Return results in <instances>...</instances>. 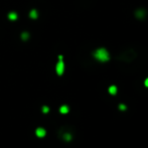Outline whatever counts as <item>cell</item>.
<instances>
[{
    "label": "cell",
    "instance_id": "obj_2",
    "mask_svg": "<svg viewBox=\"0 0 148 148\" xmlns=\"http://www.w3.org/2000/svg\"><path fill=\"white\" fill-rule=\"evenodd\" d=\"M55 71H56V74L59 76H62L63 74V71H64V63L63 62V59H59L58 63H56V67H55Z\"/></svg>",
    "mask_w": 148,
    "mask_h": 148
},
{
    "label": "cell",
    "instance_id": "obj_13",
    "mask_svg": "<svg viewBox=\"0 0 148 148\" xmlns=\"http://www.w3.org/2000/svg\"><path fill=\"white\" fill-rule=\"evenodd\" d=\"M144 85H145V86L147 87V88H148V78L145 80V82H144Z\"/></svg>",
    "mask_w": 148,
    "mask_h": 148
},
{
    "label": "cell",
    "instance_id": "obj_9",
    "mask_svg": "<svg viewBox=\"0 0 148 148\" xmlns=\"http://www.w3.org/2000/svg\"><path fill=\"white\" fill-rule=\"evenodd\" d=\"M63 139L66 140V141H70V140H72V134H70V133H64V134H63Z\"/></svg>",
    "mask_w": 148,
    "mask_h": 148
},
{
    "label": "cell",
    "instance_id": "obj_1",
    "mask_svg": "<svg viewBox=\"0 0 148 148\" xmlns=\"http://www.w3.org/2000/svg\"><path fill=\"white\" fill-rule=\"evenodd\" d=\"M94 56L95 59L100 60V62H107L110 59V55L107 49L105 48H98L94 52Z\"/></svg>",
    "mask_w": 148,
    "mask_h": 148
},
{
    "label": "cell",
    "instance_id": "obj_7",
    "mask_svg": "<svg viewBox=\"0 0 148 148\" xmlns=\"http://www.w3.org/2000/svg\"><path fill=\"white\" fill-rule=\"evenodd\" d=\"M37 11L35 10V9H32L31 11H30V13H29V16L31 17V18H33V19H35V18H37Z\"/></svg>",
    "mask_w": 148,
    "mask_h": 148
},
{
    "label": "cell",
    "instance_id": "obj_8",
    "mask_svg": "<svg viewBox=\"0 0 148 148\" xmlns=\"http://www.w3.org/2000/svg\"><path fill=\"white\" fill-rule=\"evenodd\" d=\"M8 18L10 20H15V19H17V13H15V12H10L8 14Z\"/></svg>",
    "mask_w": 148,
    "mask_h": 148
},
{
    "label": "cell",
    "instance_id": "obj_4",
    "mask_svg": "<svg viewBox=\"0 0 148 148\" xmlns=\"http://www.w3.org/2000/svg\"><path fill=\"white\" fill-rule=\"evenodd\" d=\"M135 15H136V17H137V18H139V19H142V18L145 17L146 11L144 9H138V10H136Z\"/></svg>",
    "mask_w": 148,
    "mask_h": 148
},
{
    "label": "cell",
    "instance_id": "obj_3",
    "mask_svg": "<svg viewBox=\"0 0 148 148\" xmlns=\"http://www.w3.org/2000/svg\"><path fill=\"white\" fill-rule=\"evenodd\" d=\"M35 134H36L37 137L42 138V137H44V136H45V134H47V131H45L43 128L39 127V128H37L36 130H35Z\"/></svg>",
    "mask_w": 148,
    "mask_h": 148
},
{
    "label": "cell",
    "instance_id": "obj_10",
    "mask_svg": "<svg viewBox=\"0 0 148 148\" xmlns=\"http://www.w3.org/2000/svg\"><path fill=\"white\" fill-rule=\"evenodd\" d=\"M28 37H29V34H28V32H23L21 34V38L23 39V40H26V39H28Z\"/></svg>",
    "mask_w": 148,
    "mask_h": 148
},
{
    "label": "cell",
    "instance_id": "obj_12",
    "mask_svg": "<svg viewBox=\"0 0 148 148\" xmlns=\"http://www.w3.org/2000/svg\"><path fill=\"white\" fill-rule=\"evenodd\" d=\"M119 109L121 110V111H125V110L127 109V107L125 105H123V104H121V105H119Z\"/></svg>",
    "mask_w": 148,
    "mask_h": 148
},
{
    "label": "cell",
    "instance_id": "obj_6",
    "mask_svg": "<svg viewBox=\"0 0 148 148\" xmlns=\"http://www.w3.org/2000/svg\"><path fill=\"white\" fill-rule=\"evenodd\" d=\"M59 112L62 113V114H67L68 112H69V107H68V106H66V105L62 106V107L59 108Z\"/></svg>",
    "mask_w": 148,
    "mask_h": 148
},
{
    "label": "cell",
    "instance_id": "obj_5",
    "mask_svg": "<svg viewBox=\"0 0 148 148\" xmlns=\"http://www.w3.org/2000/svg\"><path fill=\"white\" fill-rule=\"evenodd\" d=\"M109 93L111 94V95H116L117 94V87L116 86H110V88H109Z\"/></svg>",
    "mask_w": 148,
    "mask_h": 148
},
{
    "label": "cell",
    "instance_id": "obj_11",
    "mask_svg": "<svg viewBox=\"0 0 148 148\" xmlns=\"http://www.w3.org/2000/svg\"><path fill=\"white\" fill-rule=\"evenodd\" d=\"M41 111H42L43 113H48L49 112V108L47 107V106H43V107L41 108Z\"/></svg>",
    "mask_w": 148,
    "mask_h": 148
}]
</instances>
